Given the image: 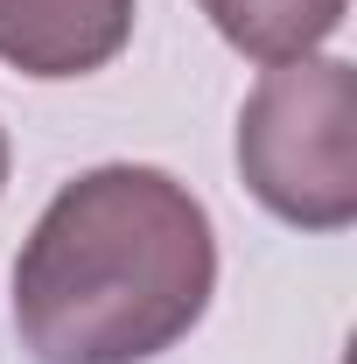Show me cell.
Here are the masks:
<instances>
[{"label": "cell", "mask_w": 357, "mask_h": 364, "mask_svg": "<svg viewBox=\"0 0 357 364\" xmlns=\"http://www.w3.org/2000/svg\"><path fill=\"white\" fill-rule=\"evenodd\" d=\"M218 294V231L189 182L147 161L85 168L14 259V336L36 364H147Z\"/></svg>", "instance_id": "obj_1"}, {"label": "cell", "mask_w": 357, "mask_h": 364, "mask_svg": "<svg viewBox=\"0 0 357 364\" xmlns=\"http://www.w3.org/2000/svg\"><path fill=\"white\" fill-rule=\"evenodd\" d=\"M0 189H7V127H0Z\"/></svg>", "instance_id": "obj_5"}, {"label": "cell", "mask_w": 357, "mask_h": 364, "mask_svg": "<svg viewBox=\"0 0 357 364\" xmlns=\"http://www.w3.org/2000/svg\"><path fill=\"white\" fill-rule=\"evenodd\" d=\"M238 176L294 231L357 218V70L343 56L267 63L238 112Z\"/></svg>", "instance_id": "obj_2"}, {"label": "cell", "mask_w": 357, "mask_h": 364, "mask_svg": "<svg viewBox=\"0 0 357 364\" xmlns=\"http://www.w3.org/2000/svg\"><path fill=\"white\" fill-rule=\"evenodd\" d=\"M134 36V0H0V63L21 77H91Z\"/></svg>", "instance_id": "obj_3"}, {"label": "cell", "mask_w": 357, "mask_h": 364, "mask_svg": "<svg viewBox=\"0 0 357 364\" xmlns=\"http://www.w3.org/2000/svg\"><path fill=\"white\" fill-rule=\"evenodd\" d=\"M211 14L224 43L252 63H294V56H315L343 28L351 0H196Z\"/></svg>", "instance_id": "obj_4"}]
</instances>
